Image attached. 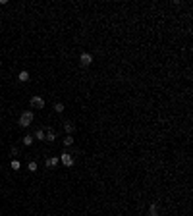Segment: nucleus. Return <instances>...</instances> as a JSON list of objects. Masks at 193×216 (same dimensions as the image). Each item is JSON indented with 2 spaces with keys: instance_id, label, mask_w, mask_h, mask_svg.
Here are the masks:
<instances>
[{
  "instance_id": "17",
  "label": "nucleus",
  "mask_w": 193,
  "mask_h": 216,
  "mask_svg": "<svg viewBox=\"0 0 193 216\" xmlns=\"http://www.w3.org/2000/svg\"><path fill=\"white\" fill-rule=\"evenodd\" d=\"M0 16H2V14H0Z\"/></svg>"
},
{
  "instance_id": "6",
  "label": "nucleus",
  "mask_w": 193,
  "mask_h": 216,
  "mask_svg": "<svg viewBox=\"0 0 193 216\" xmlns=\"http://www.w3.org/2000/svg\"><path fill=\"white\" fill-rule=\"evenodd\" d=\"M64 129H66V133L68 135H71L73 131H75V126H73L71 122H64Z\"/></svg>"
},
{
  "instance_id": "2",
  "label": "nucleus",
  "mask_w": 193,
  "mask_h": 216,
  "mask_svg": "<svg viewBox=\"0 0 193 216\" xmlns=\"http://www.w3.org/2000/svg\"><path fill=\"white\" fill-rule=\"evenodd\" d=\"M60 162L66 166V168H70V166H73V156H71V153H68V151H64V153L60 154Z\"/></svg>"
},
{
  "instance_id": "7",
  "label": "nucleus",
  "mask_w": 193,
  "mask_h": 216,
  "mask_svg": "<svg viewBox=\"0 0 193 216\" xmlns=\"http://www.w3.org/2000/svg\"><path fill=\"white\" fill-rule=\"evenodd\" d=\"M33 141H35V137H33V135H29V133L21 137V143H23V145H25V147H29V145H31V143H33Z\"/></svg>"
},
{
  "instance_id": "14",
  "label": "nucleus",
  "mask_w": 193,
  "mask_h": 216,
  "mask_svg": "<svg viewBox=\"0 0 193 216\" xmlns=\"http://www.w3.org/2000/svg\"><path fill=\"white\" fill-rule=\"evenodd\" d=\"M54 110H56L58 114H62V112H64V104H62V102H56V104H54Z\"/></svg>"
},
{
  "instance_id": "12",
  "label": "nucleus",
  "mask_w": 193,
  "mask_h": 216,
  "mask_svg": "<svg viewBox=\"0 0 193 216\" xmlns=\"http://www.w3.org/2000/svg\"><path fill=\"white\" fill-rule=\"evenodd\" d=\"M27 170H29V172H37L39 170V164L35 162V160H31V162L27 164Z\"/></svg>"
},
{
  "instance_id": "13",
  "label": "nucleus",
  "mask_w": 193,
  "mask_h": 216,
  "mask_svg": "<svg viewBox=\"0 0 193 216\" xmlns=\"http://www.w3.org/2000/svg\"><path fill=\"white\" fill-rule=\"evenodd\" d=\"M64 145H66V147H71V145H73V135H66V137H64Z\"/></svg>"
},
{
  "instance_id": "11",
  "label": "nucleus",
  "mask_w": 193,
  "mask_h": 216,
  "mask_svg": "<svg viewBox=\"0 0 193 216\" xmlns=\"http://www.w3.org/2000/svg\"><path fill=\"white\" fill-rule=\"evenodd\" d=\"M149 216H158V206H156V204H151V206H149Z\"/></svg>"
},
{
  "instance_id": "5",
  "label": "nucleus",
  "mask_w": 193,
  "mask_h": 216,
  "mask_svg": "<svg viewBox=\"0 0 193 216\" xmlns=\"http://www.w3.org/2000/svg\"><path fill=\"white\" fill-rule=\"evenodd\" d=\"M31 106L33 108H45V98H43V96H33Z\"/></svg>"
},
{
  "instance_id": "15",
  "label": "nucleus",
  "mask_w": 193,
  "mask_h": 216,
  "mask_svg": "<svg viewBox=\"0 0 193 216\" xmlns=\"http://www.w3.org/2000/svg\"><path fill=\"white\" fill-rule=\"evenodd\" d=\"M19 160H12V170H19Z\"/></svg>"
},
{
  "instance_id": "1",
  "label": "nucleus",
  "mask_w": 193,
  "mask_h": 216,
  "mask_svg": "<svg viewBox=\"0 0 193 216\" xmlns=\"http://www.w3.org/2000/svg\"><path fill=\"white\" fill-rule=\"evenodd\" d=\"M33 118H35V116H33V112H29V110H25V112H21V116H19V126L21 127H29L31 126V122H33Z\"/></svg>"
},
{
  "instance_id": "9",
  "label": "nucleus",
  "mask_w": 193,
  "mask_h": 216,
  "mask_svg": "<svg viewBox=\"0 0 193 216\" xmlns=\"http://www.w3.org/2000/svg\"><path fill=\"white\" fill-rule=\"evenodd\" d=\"M18 79L21 83H25V81H29V71H19V75H18Z\"/></svg>"
},
{
  "instance_id": "4",
  "label": "nucleus",
  "mask_w": 193,
  "mask_h": 216,
  "mask_svg": "<svg viewBox=\"0 0 193 216\" xmlns=\"http://www.w3.org/2000/svg\"><path fill=\"white\" fill-rule=\"evenodd\" d=\"M79 62H81V66H83V68H87V66H91V64H93V56H91L89 52H83V54L79 56Z\"/></svg>"
},
{
  "instance_id": "3",
  "label": "nucleus",
  "mask_w": 193,
  "mask_h": 216,
  "mask_svg": "<svg viewBox=\"0 0 193 216\" xmlns=\"http://www.w3.org/2000/svg\"><path fill=\"white\" fill-rule=\"evenodd\" d=\"M45 141L46 143H54V141H56V131H54L52 127H46L45 129Z\"/></svg>"
},
{
  "instance_id": "8",
  "label": "nucleus",
  "mask_w": 193,
  "mask_h": 216,
  "mask_svg": "<svg viewBox=\"0 0 193 216\" xmlns=\"http://www.w3.org/2000/svg\"><path fill=\"white\" fill-rule=\"evenodd\" d=\"M54 166H58V156H52L46 160V168H54Z\"/></svg>"
},
{
  "instance_id": "10",
  "label": "nucleus",
  "mask_w": 193,
  "mask_h": 216,
  "mask_svg": "<svg viewBox=\"0 0 193 216\" xmlns=\"http://www.w3.org/2000/svg\"><path fill=\"white\" fill-rule=\"evenodd\" d=\"M33 137H35V139H39V141H45V129H37Z\"/></svg>"
},
{
  "instance_id": "16",
  "label": "nucleus",
  "mask_w": 193,
  "mask_h": 216,
  "mask_svg": "<svg viewBox=\"0 0 193 216\" xmlns=\"http://www.w3.org/2000/svg\"><path fill=\"white\" fill-rule=\"evenodd\" d=\"M10 154H12V156H18V154H19V149H18V147H12V151H10Z\"/></svg>"
}]
</instances>
